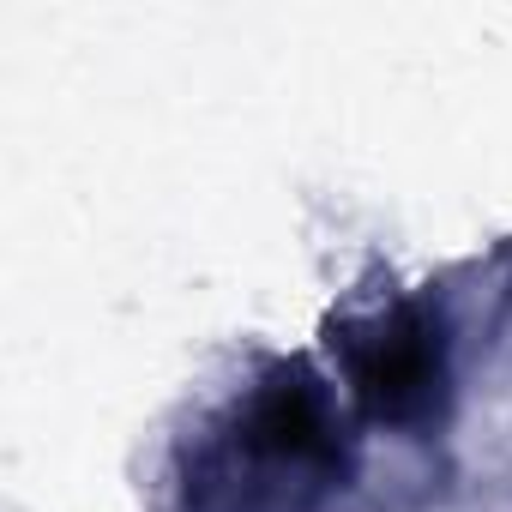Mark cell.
Returning <instances> with one entry per match:
<instances>
[{
  "label": "cell",
  "mask_w": 512,
  "mask_h": 512,
  "mask_svg": "<svg viewBox=\"0 0 512 512\" xmlns=\"http://www.w3.org/2000/svg\"><path fill=\"white\" fill-rule=\"evenodd\" d=\"M344 374L374 422L416 428L446 398V332L428 308L398 302L344 332Z\"/></svg>",
  "instance_id": "6da1fadb"
},
{
  "label": "cell",
  "mask_w": 512,
  "mask_h": 512,
  "mask_svg": "<svg viewBox=\"0 0 512 512\" xmlns=\"http://www.w3.org/2000/svg\"><path fill=\"white\" fill-rule=\"evenodd\" d=\"M241 446L253 458H272V464H326L338 446V422H332L326 392L308 374L272 380L241 416Z\"/></svg>",
  "instance_id": "7a4b0ae2"
}]
</instances>
